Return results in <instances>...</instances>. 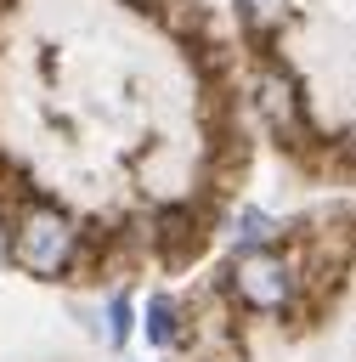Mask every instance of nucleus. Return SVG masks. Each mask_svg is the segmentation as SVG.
Segmentation results:
<instances>
[{
	"label": "nucleus",
	"instance_id": "7ed1b4c3",
	"mask_svg": "<svg viewBox=\"0 0 356 362\" xmlns=\"http://www.w3.org/2000/svg\"><path fill=\"white\" fill-rule=\"evenodd\" d=\"M254 107L266 113V124L277 130V136H294L305 119H299V90H294V79H283L277 68H266V74H254Z\"/></svg>",
	"mask_w": 356,
	"mask_h": 362
},
{
	"label": "nucleus",
	"instance_id": "39448f33",
	"mask_svg": "<svg viewBox=\"0 0 356 362\" xmlns=\"http://www.w3.org/2000/svg\"><path fill=\"white\" fill-rule=\"evenodd\" d=\"M277 232H283V226H277V221H271L266 209H254V204L232 215V243H237V255H243V249H266V243H271Z\"/></svg>",
	"mask_w": 356,
	"mask_h": 362
},
{
	"label": "nucleus",
	"instance_id": "0eeeda50",
	"mask_svg": "<svg viewBox=\"0 0 356 362\" xmlns=\"http://www.w3.org/2000/svg\"><path fill=\"white\" fill-rule=\"evenodd\" d=\"M130 328H136V305H130V294H113V300H107V339L124 345Z\"/></svg>",
	"mask_w": 356,
	"mask_h": 362
},
{
	"label": "nucleus",
	"instance_id": "6e6552de",
	"mask_svg": "<svg viewBox=\"0 0 356 362\" xmlns=\"http://www.w3.org/2000/svg\"><path fill=\"white\" fill-rule=\"evenodd\" d=\"M243 6V23L249 28H266L271 17H283V0H237Z\"/></svg>",
	"mask_w": 356,
	"mask_h": 362
},
{
	"label": "nucleus",
	"instance_id": "20e7f679",
	"mask_svg": "<svg viewBox=\"0 0 356 362\" xmlns=\"http://www.w3.org/2000/svg\"><path fill=\"white\" fill-rule=\"evenodd\" d=\"M153 238H158V249H164L170 260H181L186 249H198V243H203V226H198V215H192V209H164V215H158V226H153Z\"/></svg>",
	"mask_w": 356,
	"mask_h": 362
},
{
	"label": "nucleus",
	"instance_id": "423d86ee",
	"mask_svg": "<svg viewBox=\"0 0 356 362\" xmlns=\"http://www.w3.org/2000/svg\"><path fill=\"white\" fill-rule=\"evenodd\" d=\"M141 328H147V345H175V334H181V322H175V300L170 294H153L147 300V311H141Z\"/></svg>",
	"mask_w": 356,
	"mask_h": 362
},
{
	"label": "nucleus",
	"instance_id": "f257e3e1",
	"mask_svg": "<svg viewBox=\"0 0 356 362\" xmlns=\"http://www.w3.org/2000/svg\"><path fill=\"white\" fill-rule=\"evenodd\" d=\"M73 255H79V226L62 209L34 204V209L17 215V226H11V260L28 277H62L73 266Z\"/></svg>",
	"mask_w": 356,
	"mask_h": 362
},
{
	"label": "nucleus",
	"instance_id": "f03ea898",
	"mask_svg": "<svg viewBox=\"0 0 356 362\" xmlns=\"http://www.w3.org/2000/svg\"><path fill=\"white\" fill-rule=\"evenodd\" d=\"M226 283H232V300L243 311H260V317L288 311L299 300V266L288 255H277V249H243L232 260V277Z\"/></svg>",
	"mask_w": 356,
	"mask_h": 362
}]
</instances>
